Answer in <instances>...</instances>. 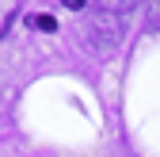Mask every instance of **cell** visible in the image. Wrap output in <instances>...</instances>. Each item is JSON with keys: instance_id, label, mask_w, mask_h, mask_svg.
Returning a JSON list of instances; mask_svg holds the SVG:
<instances>
[{"instance_id": "2", "label": "cell", "mask_w": 160, "mask_h": 157, "mask_svg": "<svg viewBox=\"0 0 160 157\" xmlns=\"http://www.w3.org/2000/svg\"><path fill=\"white\" fill-rule=\"evenodd\" d=\"M27 23H31L34 31H50V35L57 31V19H53V15H31V19H27Z\"/></svg>"}, {"instance_id": "1", "label": "cell", "mask_w": 160, "mask_h": 157, "mask_svg": "<svg viewBox=\"0 0 160 157\" xmlns=\"http://www.w3.org/2000/svg\"><path fill=\"white\" fill-rule=\"evenodd\" d=\"M126 23H130L126 12L99 4V8L92 12V19H88V46H92L99 57L114 54L118 46H122V38H126Z\"/></svg>"}, {"instance_id": "3", "label": "cell", "mask_w": 160, "mask_h": 157, "mask_svg": "<svg viewBox=\"0 0 160 157\" xmlns=\"http://www.w3.org/2000/svg\"><path fill=\"white\" fill-rule=\"evenodd\" d=\"M145 31H160V0L149 4V15H145Z\"/></svg>"}, {"instance_id": "4", "label": "cell", "mask_w": 160, "mask_h": 157, "mask_svg": "<svg viewBox=\"0 0 160 157\" xmlns=\"http://www.w3.org/2000/svg\"><path fill=\"white\" fill-rule=\"evenodd\" d=\"M84 4H88V0H65V8H72V12H80Z\"/></svg>"}]
</instances>
